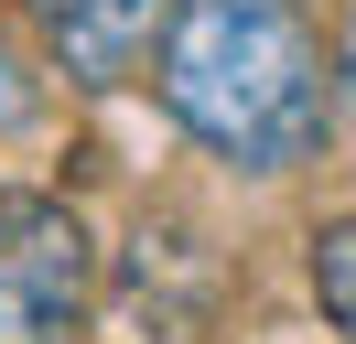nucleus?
Masks as SVG:
<instances>
[{"instance_id": "1", "label": "nucleus", "mask_w": 356, "mask_h": 344, "mask_svg": "<svg viewBox=\"0 0 356 344\" xmlns=\"http://www.w3.org/2000/svg\"><path fill=\"white\" fill-rule=\"evenodd\" d=\"M162 108L238 172H291L324 150V43L291 0H173Z\"/></svg>"}, {"instance_id": "2", "label": "nucleus", "mask_w": 356, "mask_h": 344, "mask_svg": "<svg viewBox=\"0 0 356 344\" xmlns=\"http://www.w3.org/2000/svg\"><path fill=\"white\" fill-rule=\"evenodd\" d=\"M87 280H97V248L65 205H11L0 215V344H76Z\"/></svg>"}, {"instance_id": "3", "label": "nucleus", "mask_w": 356, "mask_h": 344, "mask_svg": "<svg viewBox=\"0 0 356 344\" xmlns=\"http://www.w3.org/2000/svg\"><path fill=\"white\" fill-rule=\"evenodd\" d=\"M173 0H44V43L76 86H130V64L162 43Z\"/></svg>"}, {"instance_id": "4", "label": "nucleus", "mask_w": 356, "mask_h": 344, "mask_svg": "<svg viewBox=\"0 0 356 344\" xmlns=\"http://www.w3.org/2000/svg\"><path fill=\"white\" fill-rule=\"evenodd\" d=\"M313 301H324V312H334V334L356 344V215L313 226Z\"/></svg>"}, {"instance_id": "5", "label": "nucleus", "mask_w": 356, "mask_h": 344, "mask_svg": "<svg viewBox=\"0 0 356 344\" xmlns=\"http://www.w3.org/2000/svg\"><path fill=\"white\" fill-rule=\"evenodd\" d=\"M33 119V76H22V54L0 43V129H22Z\"/></svg>"}, {"instance_id": "6", "label": "nucleus", "mask_w": 356, "mask_h": 344, "mask_svg": "<svg viewBox=\"0 0 356 344\" xmlns=\"http://www.w3.org/2000/svg\"><path fill=\"white\" fill-rule=\"evenodd\" d=\"M334 76H346V97H356V11H346V64H334Z\"/></svg>"}]
</instances>
